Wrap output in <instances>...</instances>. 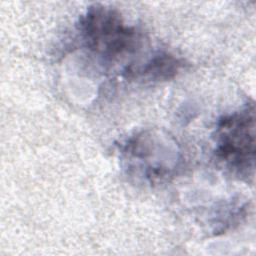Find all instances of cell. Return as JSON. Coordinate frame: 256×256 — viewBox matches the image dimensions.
<instances>
[{
  "instance_id": "6da1fadb",
  "label": "cell",
  "mask_w": 256,
  "mask_h": 256,
  "mask_svg": "<svg viewBox=\"0 0 256 256\" xmlns=\"http://www.w3.org/2000/svg\"><path fill=\"white\" fill-rule=\"evenodd\" d=\"M78 29L87 47L110 61L132 53L139 42L135 28L126 25L118 11L100 4L80 17Z\"/></svg>"
},
{
  "instance_id": "7a4b0ae2",
  "label": "cell",
  "mask_w": 256,
  "mask_h": 256,
  "mask_svg": "<svg viewBox=\"0 0 256 256\" xmlns=\"http://www.w3.org/2000/svg\"><path fill=\"white\" fill-rule=\"evenodd\" d=\"M216 155L241 176H251L255 159V113L253 104L224 116L216 130Z\"/></svg>"
},
{
  "instance_id": "3957f363",
  "label": "cell",
  "mask_w": 256,
  "mask_h": 256,
  "mask_svg": "<svg viewBox=\"0 0 256 256\" xmlns=\"http://www.w3.org/2000/svg\"><path fill=\"white\" fill-rule=\"evenodd\" d=\"M180 66L178 59L168 54H158L145 63L138 71L150 80H166L173 77Z\"/></svg>"
}]
</instances>
